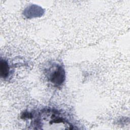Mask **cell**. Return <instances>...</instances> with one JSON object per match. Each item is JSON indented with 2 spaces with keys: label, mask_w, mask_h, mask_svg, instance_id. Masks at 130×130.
<instances>
[{
  "label": "cell",
  "mask_w": 130,
  "mask_h": 130,
  "mask_svg": "<svg viewBox=\"0 0 130 130\" xmlns=\"http://www.w3.org/2000/svg\"><path fill=\"white\" fill-rule=\"evenodd\" d=\"M9 73V66L7 61L3 60L2 58L1 60V76L4 78H7Z\"/></svg>",
  "instance_id": "3"
},
{
  "label": "cell",
  "mask_w": 130,
  "mask_h": 130,
  "mask_svg": "<svg viewBox=\"0 0 130 130\" xmlns=\"http://www.w3.org/2000/svg\"><path fill=\"white\" fill-rule=\"evenodd\" d=\"M49 81L56 86L61 85L65 80V71L60 65L53 67L49 71Z\"/></svg>",
  "instance_id": "2"
},
{
  "label": "cell",
  "mask_w": 130,
  "mask_h": 130,
  "mask_svg": "<svg viewBox=\"0 0 130 130\" xmlns=\"http://www.w3.org/2000/svg\"><path fill=\"white\" fill-rule=\"evenodd\" d=\"M32 125L35 129H73V125L56 110L45 109L39 112Z\"/></svg>",
  "instance_id": "1"
}]
</instances>
